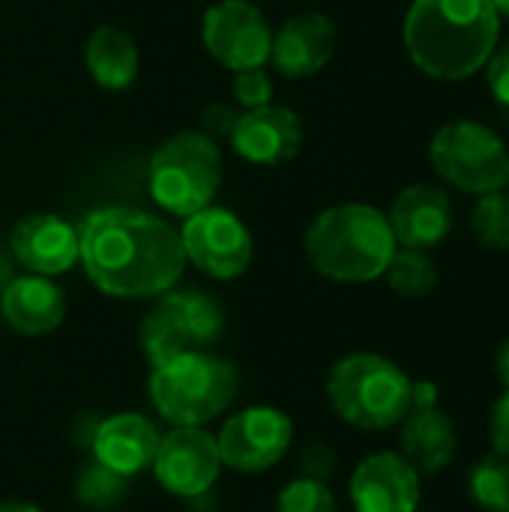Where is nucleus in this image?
I'll return each mask as SVG.
<instances>
[{
  "label": "nucleus",
  "mask_w": 509,
  "mask_h": 512,
  "mask_svg": "<svg viewBox=\"0 0 509 512\" xmlns=\"http://www.w3.org/2000/svg\"><path fill=\"white\" fill-rule=\"evenodd\" d=\"M276 512H339V507L327 483L297 477L279 492Z\"/></svg>",
  "instance_id": "nucleus-26"
},
{
  "label": "nucleus",
  "mask_w": 509,
  "mask_h": 512,
  "mask_svg": "<svg viewBox=\"0 0 509 512\" xmlns=\"http://www.w3.org/2000/svg\"><path fill=\"white\" fill-rule=\"evenodd\" d=\"M402 36L420 72L438 81H465L498 48L501 15L492 0H414Z\"/></svg>",
  "instance_id": "nucleus-2"
},
{
  "label": "nucleus",
  "mask_w": 509,
  "mask_h": 512,
  "mask_svg": "<svg viewBox=\"0 0 509 512\" xmlns=\"http://www.w3.org/2000/svg\"><path fill=\"white\" fill-rule=\"evenodd\" d=\"M423 477L402 453H372L351 474L354 512H417Z\"/></svg>",
  "instance_id": "nucleus-13"
},
{
  "label": "nucleus",
  "mask_w": 509,
  "mask_h": 512,
  "mask_svg": "<svg viewBox=\"0 0 509 512\" xmlns=\"http://www.w3.org/2000/svg\"><path fill=\"white\" fill-rule=\"evenodd\" d=\"M222 330L225 312L210 294L195 288L165 291L144 315L138 327V345L150 366H162L174 357L204 351L222 336Z\"/></svg>",
  "instance_id": "nucleus-7"
},
{
  "label": "nucleus",
  "mask_w": 509,
  "mask_h": 512,
  "mask_svg": "<svg viewBox=\"0 0 509 512\" xmlns=\"http://www.w3.org/2000/svg\"><path fill=\"white\" fill-rule=\"evenodd\" d=\"M186 261L219 282L243 276L252 264V234L240 216L225 207H204L180 231Z\"/></svg>",
  "instance_id": "nucleus-10"
},
{
  "label": "nucleus",
  "mask_w": 509,
  "mask_h": 512,
  "mask_svg": "<svg viewBox=\"0 0 509 512\" xmlns=\"http://www.w3.org/2000/svg\"><path fill=\"white\" fill-rule=\"evenodd\" d=\"M204 45L231 72L264 66L273 48V30L264 12L249 0H219L204 15Z\"/></svg>",
  "instance_id": "nucleus-12"
},
{
  "label": "nucleus",
  "mask_w": 509,
  "mask_h": 512,
  "mask_svg": "<svg viewBox=\"0 0 509 512\" xmlns=\"http://www.w3.org/2000/svg\"><path fill=\"white\" fill-rule=\"evenodd\" d=\"M495 372H498L504 390H509V339L501 342V348H498V354H495Z\"/></svg>",
  "instance_id": "nucleus-33"
},
{
  "label": "nucleus",
  "mask_w": 509,
  "mask_h": 512,
  "mask_svg": "<svg viewBox=\"0 0 509 512\" xmlns=\"http://www.w3.org/2000/svg\"><path fill=\"white\" fill-rule=\"evenodd\" d=\"M468 495L486 512L509 510V459L489 453L468 474Z\"/></svg>",
  "instance_id": "nucleus-24"
},
{
  "label": "nucleus",
  "mask_w": 509,
  "mask_h": 512,
  "mask_svg": "<svg viewBox=\"0 0 509 512\" xmlns=\"http://www.w3.org/2000/svg\"><path fill=\"white\" fill-rule=\"evenodd\" d=\"M12 258L36 276L66 273L78 261V231L63 216L30 213L9 234Z\"/></svg>",
  "instance_id": "nucleus-15"
},
{
  "label": "nucleus",
  "mask_w": 509,
  "mask_h": 512,
  "mask_svg": "<svg viewBox=\"0 0 509 512\" xmlns=\"http://www.w3.org/2000/svg\"><path fill=\"white\" fill-rule=\"evenodd\" d=\"M0 512H42L36 504L27 501H0Z\"/></svg>",
  "instance_id": "nucleus-34"
},
{
  "label": "nucleus",
  "mask_w": 509,
  "mask_h": 512,
  "mask_svg": "<svg viewBox=\"0 0 509 512\" xmlns=\"http://www.w3.org/2000/svg\"><path fill=\"white\" fill-rule=\"evenodd\" d=\"M234 99L246 108L270 105L273 99V81L264 66H249L234 72Z\"/></svg>",
  "instance_id": "nucleus-27"
},
{
  "label": "nucleus",
  "mask_w": 509,
  "mask_h": 512,
  "mask_svg": "<svg viewBox=\"0 0 509 512\" xmlns=\"http://www.w3.org/2000/svg\"><path fill=\"white\" fill-rule=\"evenodd\" d=\"M492 6L498 9V15H504V18H509V0H492Z\"/></svg>",
  "instance_id": "nucleus-36"
},
{
  "label": "nucleus",
  "mask_w": 509,
  "mask_h": 512,
  "mask_svg": "<svg viewBox=\"0 0 509 512\" xmlns=\"http://www.w3.org/2000/svg\"><path fill=\"white\" fill-rule=\"evenodd\" d=\"M234 153L252 165H282L303 147V126L291 108L261 105L237 117L231 132Z\"/></svg>",
  "instance_id": "nucleus-14"
},
{
  "label": "nucleus",
  "mask_w": 509,
  "mask_h": 512,
  "mask_svg": "<svg viewBox=\"0 0 509 512\" xmlns=\"http://www.w3.org/2000/svg\"><path fill=\"white\" fill-rule=\"evenodd\" d=\"M240 390L237 369L207 351H192L153 366L147 393L171 426H207L231 408Z\"/></svg>",
  "instance_id": "nucleus-5"
},
{
  "label": "nucleus",
  "mask_w": 509,
  "mask_h": 512,
  "mask_svg": "<svg viewBox=\"0 0 509 512\" xmlns=\"http://www.w3.org/2000/svg\"><path fill=\"white\" fill-rule=\"evenodd\" d=\"M150 468L165 492L177 498H198L216 486L225 465L216 435L204 426H174L162 435Z\"/></svg>",
  "instance_id": "nucleus-11"
},
{
  "label": "nucleus",
  "mask_w": 509,
  "mask_h": 512,
  "mask_svg": "<svg viewBox=\"0 0 509 512\" xmlns=\"http://www.w3.org/2000/svg\"><path fill=\"white\" fill-rule=\"evenodd\" d=\"M336 471V450L324 441H315L303 450L300 456V477H309V480H318V483H327Z\"/></svg>",
  "instance_id": "nucleus-28"
},
{
  "label": "nucleus",
  "mask_w": 509,
  "mask_h": 512,
  "mask_svg": "<svg viewBox=\"0 0 509 512\" xmlns=\"http://www.w3.org/2000/svg\"><path fill=\"white\" fill-rule=\"evenodd\" d=\"M507 512H509V510H507Z\"/></svg>",
  "instance_id": "nucleus-37"
},
{
  "label": "nucleus",
  "mask_w": 509,
  "mask_h": 512,
  "mask_svg": "<svg viewBox=\"0 0 509 512\" xmlns=\"http://www.w3.org/2000/svg\"><path fill=\"white\" fill-rule=\"evenodd\" d=\"M237 117H240V114H234V111H231V108H225V105H210V108L204 111L207 135H210L213 141H216V135H228V138H231Z\"/></svg>",
  "instance_id": "nucleus-31"
},
{
  "label": "nucleus",
  "mask_w": 509,
  "mask_h": 512,
  "mask_svg": "<svg viewBox=\"0 0 509 512\" xmlns=\"http://www.w3.org/2000/svg\"><path fill=\"white\" fill-rule=\"evenodd\" d=\"M222 183V153L207 132H177L159 144L147 168L153 201L171 216H195L210 207Z\"/></svg>",
  "instance_id": "nucleus-6"
},
{
  "label": "nucleus",
  "mask_w": 509,
  "mask_h": 512,
  "mask_svg": "<svg viewBox=\"0 0 509 512\" xmlns=\"http://www.w3.org/2000/svg\"><path fill=\"white\" fill-rule=\"evenodd\" d=\"M216 444L225 468L237 474H264L288 456L294 444V423L279 408L252 405L225 420Z\"/></svg>",
  "instance_id": "nucleus-9"
},
{
  "label": "nucleus",
  "mask_w": 509,
  "mask_h": 512,
  "mask_svg": "<svg viewBox=\"0 0 509 512\" xmlns=\"http://www.w3.org/2000/svg\"><path fill=\"white\" fill-rule=\"evenodd\" d=\"M12 279H15V276H12V264H9V258L0 252V291H3Z\"/></svg>",
  "instance_id": "nucleus-35"
},
{
  "label": "nucleus",
  "mask_w": 509,
  "mask_h": 512,
  "mask_svg": "<svg viewBox=\"0 0 509 512\" xmlns=\"http://www.w3.org/2000/svg\"><path fill=\"white\" fill-rule=\"evenodd\" d=\"M396 249L387 213L372 204L327 207L306 231L309 264L321 276L345 285L381 279Z\"/></svg>",
  "instance_id": "nucleus-3"
},
{
  "label": "nucleus",
  "mask_w": 509,
  "mask_h": 512,
  "mask_svg": "<svg viewBox=\"0 0 509 512\" xmlns=\"http://www.w3.org/2000/svg\"><path fill=\"white\" fill-rule=\"evenodd\" d=\"M459 450V435L441 408H411L399 423V453L423 474H441Z\"/></svg>",
  "instance_id": "nucleus-20"
},
{
  "label": "nucleus",
  "mask_w": 509,
  "mask_h": 512,
  "mask_svg": "<svg viewBox=\"0 0 509 512\" xmlns=\"http://www.w3.org/2000/svg\"><path fill=\"white\" fill-rule=\"evenodd\" d=\"M327 399L348 426L384 432L399 426L411 411V378L399 363L372 351H357L330 369Z\"/></svg>",
  "instance_id": "nucleus-4"
},
{
  "label": "nucleus",
  "mask_w": 509,
  "mask_h": 512,
  "mask_svg": "<svg viewBox=\"0 0 509 512\" xmlns=\"http://www.w3.org/2000/svg\"><path fill=\"white\" fill-rule=\"evenodd\" d=\"M3 321L21 336H48L66 318V297L51 276H18L0 291Z\"/></svg>",
  "instance_id": "nucleus-19"
},
{
  "label": "nucleus",
  "mask_w": 509,
  "mask_h": 512,
  "mask_svg": "<svg viewBox=\"0 0 509 512\" xmlns=\"http://www.w3.org/2000/svg\"><path fill=\"white\" fill-rule=\"evenodd\" d=\"M387 285L408 300H420L435 291L438 285V267L426 249H396L387 270Z\"/></svg>",
  "instance_id": "nucleus-22"
},
{
  "label": "nucleus",
  "mask_w": 509,
  "mask_h": 512,
  "mask_svg": "<svg viewBox=\"0 0 509 512\" xmlns=\"http://www.w3.org/2000/svg\"><path fill=\"white\" fill-rule=\"evenodd\" d=\"M396 246L402 249H432L444 243L453 231V204L441 186L414 183L402 189L387 213Z\"/></svg>",
  "instance_id": "nucleus-16"
},
{
  "label": "nucleus",
  "mask_w": 509,
  "mask_h": 512,
  "mask_svg": "<svg viewBox=\"0 0 509 512\" xmlns=\"http://www.w3.org/2000/svg\"><path fill=\"white\" fill-rule=\"evenodd\" d=\"M471 228L483 249L489 252H509V192H486L477 195L471 210Z\"/></svg>",
  "instance_id": "nucleus-25"
},
{
  "label": "nucleus",
  "mask_w": 509,
  "mask_h": 512,
  "mask_svg": "<svg viewBox=\"0 0 509 512\" xmlns=\"http://www.w3.org/2000/svg\"><path fill=\"white\" fill-rule=\"evenodd\" d=\"M336 54V27L324 12L291 15L279 33H273L270 60L285 78L318 75Z\"/></svg>",
  "instance_id": "nucleus-17"
},
{
  "label": "nucleus",
  "mask_w": 509,
  "mask_h": 512,
  "mask_svg": "<svg viewBox=\"0 0 509 512\" xmlns=\"http://www.w3.org/2000/svg\"><path fill=\"white\" fill-rule=\"evenodd\" d=\"M432 168L453 189L468 195H486L509 186V150L504 138L477 123L453 120L432 135Z\"/></svg>",
  "instance_id": "nucleus-8"
},
{
  "label": "nucleus",
  "mask_w": 509,
  "mask_h": 512,
  "mask_svg": "<svg viewBox=\"0 0 509 512\" xmlns=\"http://www.w3.org/2000/svg\"><path fill=\"white\" fill-rule=\"evenodd\" d=\"M90 78L105 90H126L138 75V48L120 27L102 24L90 33L84 48Z\"/></svg>",
  "instance_id": "nucleus-21"
},
{
  "label": "nucleus",
  "mask_w": 509,
  "mask_h": 512,
  "mask_svg": "<svg viewBox=\"0 0 509 512\" xmlns=\"http://www.w3.org/2000/svg\"><path fill=\"white\" fill-rule=\"evenodd\" d=\"M441 390L432 381H411V408H441Z\"/></svg>",
  "instance_id": "nucleus-32"
},
{
  "label": "nucleus",
  "mask_w": 509,
  "mask_h": 512,
  "mask_svg": "<svg viewBox=\"0 0 509 512\" xmlns=\"http://www.w3.org/2000/svg\"><path fill=\"white\" fill-rule=\"evenodd\" d=\"M162 435L156 432V426L141 417V414H114L105 417L102 423H96L93 435H90V450L93 459L123 477H135L144 468L153 465V456L159 450Z\"/></svg>",
  "instance_id": "nucleus-18"
},
{
  "label": "nucleus",
  "mask_w": 509,
  "mask_h": 512,
  "mask_svg": "<svg viewBox=\"0 0 509 512\" xmlns=\"http://www.w3.org/2000/svg\"><path fill=\"white\" fill-rule=\"evenodd\" d=\"M483 69H486V84H489L492 96L509 108V39L492 51V57L486 60Z\"/></svg>",
  "instance_id": "nucleus-29"
},
{
  "label": "nucleus",
  "mask_w": 509,
  "mask_h": 512,
  "mask_svg": "<svg viewBox=\"0 0 509 512\" xmlns=\"http://www.w3.org/2000/svg\"><path fill=\"white\" fill-rule=\"evenodd\" d=\"M489 441H492V453L507 456L509 459V390L495 402L492 417H489Z\"/></svg>",
  "instance_id": "nucleus-30"
},
{
  "label": "nucleus",
  "mask_w": 509,
  "mask_h": 512,
  "mask_svg": "<svg viewBox=\"0 0 509 512\" xmlns=\"http://www.w3.org/2000/svg\"><path fill=\"white\" fill-rule=\"evenodd\" d=\"M72 489H75V498L84 507L108 512L126 501V495H129V477H123V474H117V471H111V468H105V465H99L93 459V462H87L75 474Z\"/></svg>",
  "instance_id": "nucleus-23"
},
{
  "label": "nucleus",
  "mask_w": 509,
  "mask_h": 512,
  "mask_svg": "<svg viewBox=\"0 0 509 512\" xmlns=\"http://www.w3.org/2000/svg\"><path fill=\"white\" fill-rule=\"evenodd\" d=\"M78 261L102 294L123 300L159 297L186 270L180 231L138 207H99L87 213L78 228Z\"/></svg>",
  "instance_id": "nucleus-1"
}]
</instances>
